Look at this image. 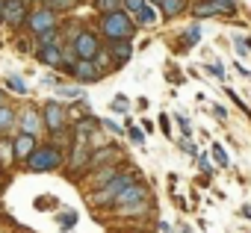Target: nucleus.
I'll list each match as a JSON object with an SVG mask.
<instances>
[{
	"label": "nucleus",
	"mask_w": 251,
	"mask_h": 233,
	"mask_svg": "<svg viewBox=\"0 0 251 233\" xmlns=\"http://www.w3.org/2000/svg\"><path fill=\"white\" fill-rule=\"evenodd\" d=\"M100 33H103L109 42H115V39H133L136 21H133V15H130L127 9L103 12V18H100Z\"/></svg>",
	"instance_id": "1"
},
{
	"label": "nucleus",
	"mask_w": 251,
	"mask_h": 233,
	"mask_svg": "<svg viewBox=\"0 0 251 233\" xmlns=\"http://www.w3.org/2000/svg\"><path fill=\"white\" fill-rule=\"evenodd\" d=\"M133 183V174H127V171H118L109 183H103V186H98V192H92L89 195V204H95V207H112L115 204V198L124 192V189H127Z\"/></svg>",
	"instance_id": "2"
},
{
	"label": "nucleus",
	"mask_w": 251,
	"mask_h": 233,
	"mask_svg": "<svg viewBox=\"0 0 251 233\" xmlns=\"http://www.w3.org/2000/svg\"><path fill=\"white\" fill-rule=\"evenodd\" d=\"M27 163H30L33 171H53V168L62 165V154H59L56 145H39V148L30 154Z\"/></svg>",
	"instance_id": "3"
},
{
	"label": "nucleus",
	"mask_w": 251,
	"mask_h": 233,
	"mask_svg": "<svg viewBox=\"0 0 251 233\" xmlns=\"http://www.w3.org/2000/svg\"><path fill=\"white\" fill-rule=\"evenodd\" d=\"M71 50L77 53V59H95V56L100 53V42H98V36H95V33L83 30V33L71 42Z\"/></svg>",
	"instance_id": "4"
},
{
	"label": "nucleus",
	"mask_w": 251,
	"mask_h": 233,
	"mask_svg": "<svg viewBox=\"0 0 251 233\" xmlns=\"http://www.w3.org/2000/svg\"><path fill=\"white\" fill-rule=\"evenodd\" d=\"M42 115H45V127H48L50 133L65 130V124H68V112L62 109V103H59V100H48Z\"/></svg>",
	"instance_id": "5"
},
{
	"label": "nucleus",
	"mask_w": 251,
	"mask_h": 233,
	"mask_svg": "<svg viewBox=\"0 0 251 233\" xmlns=\"http://www.w3.org/2000/svg\"><path fill=\"white\" fill-rule=\"evenodd\" d=\"M142 201H148V186L133 180L127 189H124V192L115 198V204H112V207H115V210H124V207H133V204H142Z\"/></svg>",
	"instance_id": "6"
},
{
	"label": "nucleus",
	"mask_w": 251,
	"mask_h": 233,
	"mask_svg": "<svg viewBox=\"0 0 251 233\" xmlns=\"http://www.w3.org/2000/svg\"><path fill=\"white\" fill-rule=\"evenodd\" d=\"M71 77H74L77 83H98V80L103 77V71L98 68V62H95V59H77V65H74Z\"/></svg>",
	"instance_id": "7"
},
{
	"label": "nucleus",
	"mask_w": 251,
	"mask_h": 233,
	"mask_svg": "<svg viewBox=\"0 0 251 233\" xmlns=\"http://www.w3.org/2000/svg\"><path fill=\"white\" fill-rule=\"evenodd\" d=\"M27 24H30V30L39 36V33H45V30L56 27V15H53V9H50V6H48V9H36V12H30V15H27Z\"/></svg>",
	"instance_id": "8"
},
{
	"label": "nucleus",
	"mask_w": 251,
	"mask_h": 233,
	"mask_svg": "<svg viewBox=\"0 0 251 233\" xmlns=\"http://www.w3.org/2000/svg\"><path fill=\"white\" fill-rule=\"evenodd\" d=\"M24 21H27V0H6L3 24H9V27H21Z\"/></svg>",
	"instance_id": "9"
},
{
	"label": "nucleus",
	"mask_w": 251,
	"mask_h": 233,
	"mask_svg": "<svg viewBox=\"0 0 251 233\" xmlns=\"http://www.w3.org/2000/svg\"><path fill=\"white\" fill-rule=\"evenodd\" d=\"M109 56H112V65H127V59L133 56V45H130V39H115V42H109Z\"/></svg>",
	"instance_id": "10"
},
{
	"label": "nucleus",
	"mask_w": 251,
	"mask_h": 233,
	"mask_svg": "<svg viewBox=\"0 0 251 233\" xmlns=\"http://www.w3.org/2000/svg\"><path fill=\"white\" fill-rule=\"evenodd\" d=\"M18 124H21L24 133L39 136V130L45 127V115H39V109H24V112H21V118H18Z\"/></svg>",
	"instance_id": "11"
},
{
	"label": "nucleus",
	"mask_w": 251,
	"mask_h": 233,
	"mask_svg": "<svg viewBox=\"0 0 251 233\" xmlns=\"http://www.w3.org/2000/svg\"><path fill=\"white\" fill-rule=\"evenodd\" d=\"M39 59H42L45 65L62 68V62H65V53H62V47H59V45H39Z\"/></svg>",
	"instance_id": "12"
},
{
	"label": "nucleus",
	"mask_w": 251,
	"mask_h": 233,
	"mask_svg": "<svg viewBox=\"0 0 251 233\" xmlns=\"http://www.w3.org/2000/svg\"><path fill=\"white\" fill-rule=\"evenodd\" d=\"M36 148H39V142H36L33 133H24V130H21V133L15 136V157H18V160H30V154H33Z\"/></svg>",
	"instance_id": "13"
},
{
	"label": "nucleus",
	"mask_w": 251,
	"mask_h": 233,
	"mask_svg": "<svg viewBox=\"0 0 251 233\" xmlns=\"http://www.w3.org/2000/svg\"><path fill=\"white\" fill-rule=\"evenodd\" d=\"M192 15L195 18H216V15H222V9L213 3V0H195V3H192Z\"/></svg>",
	"instance_id": "14"
},
{
	"label": "nucleus",
	"mask_w": 251,
	"mask_h": 233,
	"mask_svg": "<svg viewBox=\"0 0 251 233\" xmlns=\"http://www.w3.org/2000/svg\"><path fill=\"white\" fill-rule=\"evenodd\" d=\"M18 157H15V139H0V165H12Z\"/></svg>",
	"instance_id": "15"
},
{
	"label": "nucleus",
	"mask_w": 251,
	"mask_h": 233,
	"mask_svg": "<svg viewBox=\"0 0 251 233\" xmlns=\"http://www.w3.org/2000/svg\"><path fill=\"white\" fill-rule=\"evenodd\" d=\"M186 6H189L186 0H163V6H160V9H163V15H166V18H177Z\"/></svg>",
	"instance_id": "16"
},
{
	"label": "nucleus",
	"mask_w": 251,
	"mask_h": 233,
	"mask_svg": "<svg viewBox=\"0 0 251 233\" xmlns=\"http://www.w3.org/2000/svg\"><path fill=\"white\" fill-rule=\"evenodd\" d=\"M18 118H15V109L12 106H3L0 103V133H6V130H12V124H15Z\"/></svg>",
	"instance_id": "17"
},
{
	"label": "nucleus",
	"mask_w": 251,
	"mask_h": 233,
	"mask_svg": "<svg viewBox=\"0 0 251 233\" xmlns=\"http://www.w3.org/2000/svg\"><path fill=\"white\" fill-rule=\"evenodd\" d=\"M136 24H142V27H151V24H157V9H154L151 3H145V6L136 12Z\"/></svg>",
	"instance_id": "18"
},
{
	"label": "nucleus",
	"mask_w": 251,
	"mask_h": 233,
	"mask_svg": "<svg viewBox=\"0 0 251 233\" xmlns=\"http://www.w3.org/2000/svg\"><path fill=\"white\" fill-rule=\"evenodd\" d=\"M115 157H118V151H115V148H100L98 154H92V163H89V165H92V168H100L106 160H115Z\"/></svg>",
	"instance_id": "19"
},
{
	"label": "nucleus",
	"mask_w": 251,
	"mask_h": 233,
	"mask_svg": "<svg viewBox=\"0 0 251 233\" xmlns=\"http://www.w3.org/2000/svg\"><path fill=\"white\" fill-rule=\"evenodd\" d=\"M151 207V201H142V204H133V207H124L118 210V215H145V210Z\"/></svg>",
	"instance_id": "20"
},
{
	"label": "nucleus",
	"mask_w": 251,
	"mask_h": 233,
	"mask_svg": "<svg viewBox=\"0 0 251 233\" xmlns=\"http://www.w3.org/2000/svg\"><path fill=\"white\" fill-rule=\"evenodd\" d=\"M36 39H39V45H56V39H59V30H56V27H50V30L39 33Z\"/></svg>",
	"instance_id": "21"
},
{
	"label": "nucleus",
	"mask_w": 251,
	"mask_h": 233,
	"mask_svg": "<svg viewBox=\"0 0 251 233\" xmlns=\"http://www.w3.org/2000/svg\"><path fill=\"white\" fill-rule=\"evenodd\" d=\"M6 89L15 92V94H27V83H24L21 77H9V80H6Z\"/></svg>",
	"instance_id": "22"
},
{
	"label": "nucleus",
	"mask_w": 251,
	"mask_h": 233,
	"mask_svg": "<svg viewBox=\"0 0 251 233\" xmlns=\"http://www.w3.org/2000/svg\"><path fill=\"white\" fill-rule=\"evenodd\" d=\"M213 160H216L222 168H227V163H230V160H227V151H225L219 142H213Z\"/></svg>",
	"instance_id": "23"
},
{
	"label": "nucleus",
	"mask_w": 251,
	"mask_h": 233,
	"mask_svg": "<svg viewBox=\"0 0 251 233\" xmlns=\"http://www.w3.org/2000/svg\"><path fill=\"white\" fill-rule=\"evenodd\" d=\"M121 3H124V0H95V6L100 12H115V9H121Z\"/></svg>",
	"instance_id": "24"
},
{
	"label": "nucleus",
	"mask_w": 251,
	"mask_h": 233,
	"mask_svg": "<svg viewBox=\"0 0 251 233\" xmlns=\"http://www.w3.org/2000/svg\"><path fill=\"white\" fill-rule=\"evenodd\" d=\"M213 3L222 9V15H236V0H213Z\"/></svg>",
	"instance_id": "25"
},
{
	"label": "nucleus",
	"mask_w": 251,
	"mask_h": 233,
	"mask_svg": "<svg viewBox=\"0 0 251 233\" xmlns=\"http://www.w3.org/2000/svg\"><path fill=\"white\" fill-rule=\"evenodd\" d=\"M198 39H201V27H198V24H192V27L183 33V42H186V45H198Z\"/></svg>",
	"instance_id": "26"
},
{
	"label": "nucleus",
	"mask_w": 251,
	"mask_h": 233,
	"mask_svg": "<svg viewBox=\"0 0 251 233\" xmlns=\"http://www.w3.org/2000/svg\"><path fill=\"white\" fill-rule=\"evenodd\" d=\"M74 3H77V0H48V6H50L53 12H59V9L65 12V9H71Z\"/></svg>",
	"instance_id": "27"
},
{
	"label": "nucleus",
	"mask_w": 251,
	"mask_h": 233,
	"mask_svg": "<svg viewBox=\"0 0 251 233\" xmlns=\"http://www.w3.org/2000/svg\"><path fill=\"white\" fill-rule=\"evenodd\" d=\"M59 94H62L65 100H77V97H80V89H77V86H59Z\"/></svg>",
	"instance_id": "28"
},
{
	"label": "nucleus",
	"mask_w": 251,
	"mask_h": 233,
	"mask_svg": "<svg viewBox=\"0 0 251 233\" xmlns=\"http://www.w3.org/2000/svg\"><path fill=\"white\" fill-rule=\"evenodd\" d=\"M74 221H77V212H71V210H65V215H59V227H74Z\"/></svg>",
	"instance_id": "29"
},
{
	"label": "nucleus",
	"mask_w": 251,
	"mask_h": 233,
	"mask_svg": "<svg viewBox=\"0 0 251 233\" xmlns=\"http://www.w3.org/2000/svg\"><path fill=\"white\" fill-rule=\"evenodd\" d=\"M145 3H148V0H124V9H127L130 15H136V12H139Z\"/></svg>",
	"instance_id": "30"
},
{
	"label": "nucleus",
	"mask_w": 251,
	"mask_h": 233,
	"mask_svg": "<svg viewBox=\"0 0 251 233\" xmlns=\"http://www.w3.org/2000/svg\"><path fill=\"white\" fill-rule=\"evenodd\" d=\"M127 136H130L136 145H142V142H145V133H142L139 127H133V124H127Z\"/></svg>",
	"instance_id": "31"
},
{
	"label": "nucleus",
	"mask_w": 251,
	"mask_h": 233,
	"mask_svg": "<svg viewBox=\"0 0 251 233\" xmlns=\"http://www.w3.org/2000/svg\"><path fill=\"white\" fill-rule=\"evenodd\" d=\"M207 71H210L216 80H222V77H225V68H222V62H213V65H207Z\"/></svg>",
	"instance_id": "32"
},
{
	"label": "nucleus",
	"mask_w": 251,
	"mask_h": 233,
	"mask_svg": "<svg viewBox=\"0 0 251 233\" xmlns=\"http://www.w3.org/2000/svg\"><path fill=\"white\" fill-rule=\"evenodd\" d=\"M177 124H180L183 136H192V127H189V121H186V115H177Z\"/></svg>",
	"instance_id": "33"
},
{
	"label": "nucleus",
	"mask_w": 251,
	"mask_h": 233,
	"mask_svg": "<svg viewBox=\"0 0 251 233\" xmlns=\"http://www.w3.org/2000/svg\"><path fill=\"white\" fill-rule=\"evenodd\" d=\"M236 50H239V53H248V50H251V42H248V39H239V36H236Z\"/></svg>",
	"instance_id": "34"
},
{
	"label": "nucleus",
	"mask_w": 251,
	"mask_h": 233,
	"mask_svg": "<svg viewBox=\"0 0 251 233\" xmlns=\"http://www.w3.org/2000/svg\"><path fill=\"white\" fill-rule=\"evenodd\" d=\"M198 165H201V171H204V174H210V171H213V165H210V160H207V157H198Z\"/></svg>",
	"instance_id": "35"
},
{
	"label": "nucleus",
	"mask_w": 251,
	"mask_h": 233,
	"mask_svg": "<svg viewBox=\"0 0 251 233\" xmlns=\"http://www.w3.org/2000/svg\"><path fill=\"white\" fill-rule=\"evenodd\" d=\"M160 127H163V133H166V136L172 133V124H169V115H160Z\"/></svg>",
	"instance_id": "36"
},
{
	"label": "nucleus",
	"mask_w": 251,
	"mask_h": 233,
	"mask_svg": "<svg viewBox=\"0 0 251 233\" xmlns=\"http://www.w3.org/2000/svg\"><path fill=\"white\" fill-rule=\"evenodd\" d=\"M103 127H106V130H112V133H121V127H118V124H115V121H109V118H106V121H103Z\"/></svg>",
	"instance_id": "37"
},
{
	"label": "nucleus",
	"mask_w": 251,
	"mask_h": 233,
	"mask_svg": "<svg viewBox=\"0 0 251 233\" xmlns=\"http://www.w3.org/2000/svg\"><path fill=\"white\" fill-rule=\"evenodd\" d=\"M112 109H127V97H118V100L112 103Z\"/></svg>",
	"instance_id": "38"
},
{
	"label": "nucleus",
	"mask_w": 251,
	"mask_h": 233,
	"mask_svg": "<svg viewBox=\"0 0 251 233\" xmlns=\"http://www.w3.org/2000/svg\"><path fill=\"white\" fill-rule=\"evenodd\" d=\"M213 112H216V118H219V121H225V118H227V112H225V106H216Z\"/></svg>",
	"instance_id": "39"
},
{
	"label": "nucleus",
	"mask_w": 251,
	"mask_h": 233,
	"mask_svg": "<svg viewBox=\"0 0 251 233\" xmlns=\"http://www.w3.org/2000/svg\"><path fill=\"white\" fill-rule=\"evenodd\" d=\"M180 148H183V151H186V154H192V157H195V154H198V151H195V145H189V142H183V145H180Z\"/></svg>",
	"instance_id": "40"
},
{
	"label": "nucleus",
	"mask_w": 251,
	"mask_h": 233,
	"mask_svg": "<svg viewBox=\"0 0 251 233\" xmlns=\"http://www.w3.org/2000/svg\"><path fill=\"white\" fill-rule=\"evenodd\" d=\"M18 50H24V53H27V50H30V42H27V39H21V42H18Z\"/></svg>",
	"instance_id": "41"
},
{
	"label": "nucleus",
	"mask_w": 251,
	"mask_h": 233,
	"mask_svg": "<svg viewBox=\"0 0 251 233\" xmlns=\"http://www.w3.org/2000/svg\"><path fill=\"white\" fill-rule=\"evenodd\" d=\"M3 9H6V0H0V21H3Z\"/></svg>",
	"instance_id": "42"
},
{
	"label": "nucleus",
	"mask_w": 251,
	"mask_h": 233,
	"mask_svg": "<svg viewBox=\"0 0 251 233\" xmlns=\"http://www.w3.org/2000/svg\"><path fill=\"white\" fill-rule=\"evenodd\" d=\"M242 215H245V218H251V207H242Z\"/></svg>",
	"instance_id": "43"
},
{
	"label": "nucleus",
	"mask_w": 251,
	"mask_h": 233,
	"mask_svg": "<svg viewBox=\"0 0 251 233\" xmlns=\"http://www.w3.org/2000/svg\"><path fill=\"white\" fill-rule=\"evenodd\" d=\"M148 3H151V6H163V0H148Z\"/></svg>",
	"instance_id": "44"
},
{
	"label": "nucleus",
	"mask_w": 251,
	"mask_h": 233,
	"mask_svg": "<svg viewBox=\"0 0 251 233\" xmlns=\"http://www.w3.org/2000/svg\"><path fill=\"white\" fill-rule=\"evenodd\" d=\"M3 97H6V94H3V92H0V103H3Z\"/></svg>",
	"instance_id": "45"
},
{
	"label": "nucleus",
	"mask_w": 251,
	"mask_h": 233,
	"mask_svg": "<svg viewBox=\"0 0 251 233\" xmlns=\"http://www.w3.org/2000/svg\"><path fill=\"white\" fill-rule=\"evenodd\" d=\"M0 186H3V174H0Z\"/></svg>",
	"instance_id": "46"
},
{
	"label": "nucleus",
	"mask_w": 251,
	"mask_h": 233,
	"mask_svg": "<svg viewBox=\"0 0 251 233\" xmlns=\"http://www.w3.org/2000/svg\"><path fill=\"white\" fill-rule=\"evenodd\" d=\"M136 233H142V230H136Z\"/></svg>",
	"instance_id": "47"
}]
</instances>
